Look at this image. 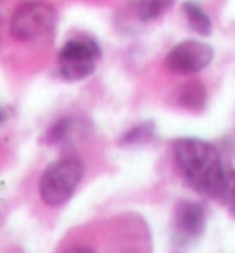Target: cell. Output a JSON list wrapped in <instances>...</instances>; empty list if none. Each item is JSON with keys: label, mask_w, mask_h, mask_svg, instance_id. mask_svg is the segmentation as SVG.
Wrapping results in <instances>:
<instances>
[{"label": "cell", "mask_w": 235, "mask_h": 253, "mask_svg": "<svg viewBox=\"0 0 235 253\" xmlns=\"http://www.w3.org/2000/svg\"><path fill=\"white\" fill-rule=\"evenodd\" d=\"M173 149L178 169L191 189L210 198H221L228 172L215 145L198 138H180Z\"/></svg>", "instance_id": "obj_1"}, {"label": "cell", "mask_w": 235, "mask_h": 253, "mask_svg": "<svg viewBox=\"0 0 235 253\" xmlns=\"http://www.w3.org/2000/svg\"><path fill=\"white\" fill-rule=\"evenodd\" d=\"M85 174L79 158H61L46 167L39 180V195L48 206H63L76 193Z\"/></svg>", "instance_id": "obj_2"}, {"label": "cell", "mask_w": 235, "mask_h": 253, "mask_svg": "<svg viewBox=\"0 0 235 253\" xmlns=\"http://www.w3.org/2000/svg\"><path fill=\"white\" fill-rule=\"evenodd\" d=\"M57 22L55 9L43 0H30L20 4L11 15L9 32L20 42H37L51 35Z\"/></svg>", "instance_id": "obj_3"}, {"label": "cell", "mask_w": 235, "mask_h": 253, "mask_svg": "<svg viewBox=\"0 0 235 253\" xmlns=\"http://www.w3.org/2000/svg\"><path fill=\"white\" fill-rule=\"evenodd\" d=\"M101 59V48L94 39L74 37L59 51V74L66 81H81L94 74Z\"/></svg>", "instance_id": "obj_4"}, {"label": "cell", "mask_w": 235, "mask_h": 253, "mask_svg": "<svg viewBox=\"0 0 235 253\" xmlns=\"http://www.w3.org/2000/svg\"><path fill=\"white\" fill-rule=\"evenodd\" d=\"M213 61V48L202 41L188 39L173 46L171 51L165 57V66L173 74H184L193 76L208 68Z\"/></svg>", "instance_id": "obj_5"}, {"label": "cell", "mask_w": 235, "mask_h": 253, "mask_svg": "<svg viewBox=\"0 0 235 253\" xmlns=\"http://www.w3.org/2000/svg\"><path fill=\"white\" fill-rule=\"evenodd\" d=\"M206 229V213L195 202H180L173 215V244L177 248L191 246Z\"/></svg>", "instance_id": "obj_6"}, {"label": "cell", "mask_w": 235, "mask_h": 253, "mask_svg": "<svg viewBox=\"0 0 235 253\" xmlns=\"http://www.w3.org/2000/svg\"><path fill=\"white\" fill-rule=\"evenodd\" d=\"M177 103L188 110H202L206 107V86L198 81H188L177 88Z\"/></svg>", "instance_id": "obj_7"}, {"label": "cell", "mask_w": 235, "mask_h": 253, "mask_svg": "<svg viewBox=\"0 0 235 253\" xmlns=\"http://www.w3.org/2000/svg\"><path fill=\"white\" fill-rule=\"evenodd\" d=\"M182 11H184V17H186V20H188V24L191 26V30H195V32L200 33V35H210L211 28H213L210 15L204 11L197 2H193V0L184 2Z\"/></svg>", "instance_id": "obj_8"}, {"label": "cell", "mask_w": 235, "mask_h": 253, "mask_svg": "<svg viewBox=\"0 0 235 253\" xmlns=\"http://www.w3.org/2000/svg\"><path fill=\"white\" fill-rule=\"evenodd\" d=\"M175 0H138V15L141 20H154L162 17Z\"/></svg>", "instance_id": "obj_9"}, {"label": "cell", "mask_w": 235, "mask_h": 253, "mask_svg": "<svg viewBox=\"0 0 235 253\" xmlns=\"http://www.w3.org/2000/svg\"><path fill=\"white\" fill-rule=\"evenodd\" d=\"M154 134V125L153 123H141V125L134 126L133 130H129L121 143H129V145H134V143H143V141H149Z\"/></svg>", "instance_id": "obj_10"}, {"label": "cell", "mask_w": 235, "mask_h": 253, "mask_svg": "<svg viewBox=\"0 0 235 253\" xmlns=\"http://www.w3.org/2000/svg\"><path fill=\"white\" fill-rule=\"evenodd\" d=\"M221 198L224 200V204L228 206V209L232 211V215H235V171H230L226 176V185Z\"/></svg>", "instance_id": "obj_11"}]
</instances>
